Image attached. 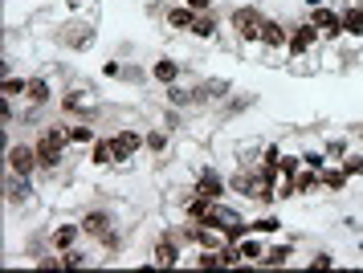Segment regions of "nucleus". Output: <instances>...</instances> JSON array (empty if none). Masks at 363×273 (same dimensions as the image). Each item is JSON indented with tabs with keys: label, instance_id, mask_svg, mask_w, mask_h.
<instances>
[{
	"label": "nucleus",
	"instance_id": "nucleus-1",
	"mask_svg": "<svg viewBox=\"0 0 363 273\" xmlns=\"http://www.w3.org/2000/svg\"><path fill=\"white\" fill-rule=\"evenodd\" d=\"M33 143H37V160H41V172H50V176H57V167L66 163V147H69L66 123H53V127H41V135H37Z\"/></svg>",
	"mask_w": 363,
	"mask_h": 273
},
{
	"label": "nucleus",
	"instance_id": "nucleus-2",
	"mask_svg": "<svg viewBox=\"0 0 363 273\" xmlns=\"http://www.w3.org/2000/svg\"><path fill=\"white\" fill-rule=\"evenodd\" d=\"M262 21H265V13L257 4H237L229 13V21H225V29H229L241 45H262Z\"/></svg>",
	"mask_w": 363,
	"mask_h": 273
},
{
	"label": "nucleus",
	"instance_id": "nucleus-3",
	"mask_svg": "<svg viewBox=\"0 0 363 273\" xmlns=\"http://www.w3.org/2000/svg\"><path fill=\"white\" fill-rule=\"evenodd\" d=\"M286 45H290V25L278 21V16H265L262 21V57H265V65H278V57L286 53Z\"/></svg>",
	"mask_w": 363,
	"mask_h": 273
},
{
	"label": "nucleus",
	"instance_id": "nucleus-4",
	"mask_svg": "<svg viewBox=\"0 0 363 273\" xmlns=\"http://www.w3.org/2000/svg\"><path fill=\"white\" fill-rule=\"evenodd\" d=\"M323 45V33L314 29L311 21H298V25H290V45H286V57L290 62H302L306 53H314V49Z\"/></svg>",
	"mask_w": 363,
	"mask_h": 273
},
{
	"label": "nucleus",
	"instance_id": "nucleus-5",
	"mask_svg": "<svg viewBox=\"0 0 363 273\" xmlns=\"http://www.w3.org/2000/svg\"><path fill=\"white\" fill-rule=\"evenodd\" d=\"M4 163L13 176H37L41 172V160H37V143H13L4 151Z\"/></svg>",
	"mask_w": 363,
	"mask_h": 273
},
{
	"label": "nucleus",
	"instance_id": "nucleus-6",
	"mask_svg": "<svg viewBox=\"0 0 363 273\" xmlns=\"http://www.w3.org/2000/svg\"><path fill=\"white\" fill-rule=\"evenodd\" d=\"M306 21H311L314 29L323 33V41H339V37H343V13H335L330 4H318V9H311V13H306Z\"/></svg>",
	"mask_w": 363,
	"mask_h": 273
},
{
	"label": "nucleus",
	"instance_id": "nucleus-7",
	"mask_svg": "<svg viewBox=\"0 0 363 273\" xmlns=\"http://www.w3.org/2000/svg\"><path fill=\"white\" fill-rule=\"evenodd\" d=\"M111 143H115V155H118V167H127V163L147 147V135H139L135 127H123V130H115L111 135Z\"/></svg>",
	"mask_w": 363,
	"mask_h": 273
},
{
	"label": "nucleus",
	"instance_id": "nucleus-8",
	"mask_svg": "<svg viewBox=\"0 0 363 273\" xmlns=\"http://www.w3.org/2000/svg\"><path fill=\"white\" fill-rule=\"evenodd\" d=\"M192 192L208 196V200H225L229 196V176H220L216 167H200L196 179H192Z\"/></svg>",
	"mask_w": 363,
	"mask_h": 273
},
{
	"label": "nucleus",
	"instance_id": "nucleus-9",
	"mask_svg": "<svg viewBox=\"0 0 363 273\" xmlns=\"http://www.w3.org/2000/svg\"><path fill=\"white\" fill-rule=\"evenodd\" d=\"M180 261H184V245L176 241V233H164L160 241L151 245V265L172 269V265H180Z\"/></svg>",
	"mask_w": 363,
	"mask_h": 273
},
{
	"label": "nucleus",
	"instance_id": "nucleus-10",
	"mask_svg": "<svg viewBox=\"0 0 363 273\" xmlns=\"http://www.w3.org/2000/svg\"><path fill=\"white\" fill-rule=\"evenodd\" d=\"M82 237H86V233H82V225H78V221H57V225L50 228V237H45V241H50L53 253H66V249H74Z\"/></svg>",
	"mask_w": 363,
	"mask_h": 273
},
{
	"label": "nucleus",
	"instance_id": "nucleus-11",
	"mask_svg": "<svg viewBox=\"0 0 363 273\" xmlns=\"http://www.w3.org/2000/svg\"><path fill=\"white\" fill-rule=\"evenodd\" d=\"M78 225H82V233L90 237V241H102L111 228H115V216L106 208H86L82 216H78Z\"/></svg>",
	"mask_w": 363,
	"mask_h": 273
},
{
	"label": "nucleus",
	"instance_id": "nucleus-12",
	"mask_svg": "<svg viewBox=\"0 0 363 273\" xmlns=\"http://www.w3.org/2000/svg\"><path fill=\"white\" fill-rule=\"evenodd\" d=\"M147 78L160 82V86H176V82L184 78V65L176 62V57H155V62L147 65Z\"/></svg>",
	"mask_w": 363,
	"mask_h": 273
},
{
	"label": "nucleus",
	"instance_id": "nucleus-13",
	"mask_svg": "<svg viewBox=\"0 0 363 273\" xmlns=\"http://www.w3.org/2000/svg\"><path fill=\"white\" fill-rule=\"evenodd\" d=\"M94 106H99V98L90 94V90H66V94H62V111L66 114H82V118H90Z\"/></svg>",
	"mask_w": 363,
	"mask_h": 273
},
{
	"label": "nucleus",
	"instance_id": "nucleus-14",
	"mask_svg": "<svg viewBox=\"0 0 363 273\" xmlns=\"http://www.w3.org/2000/svg\"><path fill=\"white\" fill-rule=\"evenodd\" d=\"M196 16H200L196 9H188V4L180 0V4H172V9L164 13V25H167L172 33H188L192 25H196Z\"/></svg>",
	"mask_w": 363,
	"mask_h": 273
},
{
	"label": "nucleus",
	"instance_id": "nucleus-15",
	"mask_svg": "<svg viewBox=\"0 0 363 273\" xmlns=\"http://www.w3.org/2000/svg\"><path fill=\"white\" fill-rule=\"evenodd\" d=\"M50 98H53V82L45 74H33L29 86H25V102L29 106H50Z\"/></svg>",
	"mask_w": 363,
	"mask_h": 273
},
{
	"label": "nucleus",
	"instance_id": "nucleus-16",
	"mask_svg": "<svg viewBox=\"0 0 363 273\" xmlns=\"http://www.w3.org/2000/svg\"><path fill=\"white\" fill-rule=\"evenodd\" d=\"M188 33H192L196 41H213V37H220V16H216V9L213 13H200L196 25H192Z\"/></svg>",
	"mask_w": 363,
	"mask_h": 273
},
{
	"label": "nucleus",
	"instance_id": "nucleus-17",
	"mask_svg": "<svg viewBox=\"0 0 363 273\" xmlns=\"http://www.w3.org/2000/svg\"><path fill=\"white\" fill-rule=\"evenodd\" d=\"M90 163H94V167H115V163H118L115 143H111V135H106V139H94V143H90Z\"/></svg>",
	"mask_w": 363,
	"mask_h": 273
},
{
	"label": "nucleus",
	"instance_id": "nucleus-18",
	"mask_svg": "<svg viewBox=\"0 0 363 273\" xmlns=\"http://www.w3.org/2000/svg\"><path fill=\"white\" fill-rule=\"evenodd\" d=\"M347 188H351V176L343 172V163H339V167H330L327 163V167H323V192L339 196V192H347Z\"/></svg>",
	"mask_w": 363,
	"mask_h": 273
},
{
	"label": "nucleus",
	"instance_id": "nucleus-19",
	"mask_svg": "<svg viewBox=\"0 0 363 273\" xmlns=\"http://www.w3.org/2000/svg\"><path fill=\"white\" fill-rule=\"evenodd\" d=\"M66 135H69V143H74V147H86V151H90V143L99 139V135H94V127H90V118L66 123Z\"/></svg>",
	"mask_w": 363,
	"mask_h": 273
},
{
	"label": "nucleus",
	"instance_id": "nucleus-20",
	"mask_svg": "<svg viewBox=\"0 0 363 273\" xmlns=\"http://www.w3.org/2000/svg\"><path fill=\"white\" fill-rule=\"evenodd\" d=\"M343 37H351V41H363V4H351V9H343Z\"/></svg>",
	"mask_w": 363,
	"mask_h": 273
},
{
	"label": "nucleus",
	"instance_id": "nucleus-21",
	"mask_svg": "<svg viewBox=\"0 0 363 273\" xmlns=\"http://www.w3.org/2000/svg\"><path fill=\"white\" fill-rule=\"evenodd\" d=\"M294 184H298V196H318V192H323V172L302 167V172L294 176Z\"/></svg>",
	"mask_w": 363,
	"mask_h": 273
},
{
	"label": "nucleus",
	"instance_id": "nucleus-22",
	"mask_svg": "<svg viewBox=\"0 0 363 273\" xmlns=\"http://www.w3.org/2000/svg\"><path fill=\"white\" fill-rule=\"evenodd\" d=\"M237 249H241V261H245V265H262V257H265V245L257 241V233H249L245 241H237Z\"/></svg>",
	"mask_w": 363,
	"mask_h": 273
},
{
	"label": "nucleus",
	"instance_id": "nucleus-23",
	"mask_svg": "<svg viewBox=\"0 0 363 273\" xmlns=\"http://www.w3.org/2000/svg\"><path fill=\"white\" fill-rule=\"evenodd\" d=\"M290 257H294V245H290V241H286V245H269V249H265V257H262V265L278 269V265H290Z\"/></svg>",
	"mask_w": 363,
	"mask_h": 273
},
{
	"label": "nucleus",
	"instance_id": "nucleus-24",
	"mask_svg": "<svg viewBox=\"0 0 363 273\" xmlns=\"http://www.w3.org/2000/svg\"><path fill=\"white\" fill-rule=\"evenodd\" d=\"M192 265L196 269H220V249H196L192 253Z\"/></svg>",
	"mask_w": 363,
	"mask_h": 273
},
{
	"label": "nucleus",
	"instance_id": "nucleus-25",
	"mask_svg": "<svg viewBox=\"0 0 363 273\" xmlns=\"http://www.w3.org/2000/svg\"><path fill=\"white\" fill-rule=\"evenodd\" d=\"M25 86H29V78L4 74V82H0V94H9V98H25Z\"/></svg>",
	"mask_w": 363,
	"mask_h": 273
},
{
	"label": "nucleus",
	"instance_id": "nucleus-26",
	"mask_svg": "<svg viewBox=\"0 0 363 273\" xmlns=\"http://www.w3.org/2000/svg\"><path fill=\"white\" fill-rule=\"evenodd\" d=\"M62 261H66V269H86V265H94V257H90V253H82L78 245H74V249H66V253H62Z\"/></svg>",
	"mask_w": 363,
	"mask_h": 273
},
{
	"label": "nucleus",
	"instance_id": "nucleus-27",
	"mask_svg": "<svg viewBox=\"0 0 363 273\" xmlns=\"http://www.w3.org/2000/svg\"><path fill=\"white\" fill-rule=\"evenodd\" d=\"M339 163H343V172H347L351 179H363V151H347Z\"/></svg>",
	"mask_w": 363,
	"mask_h": 273
},
{
	"label": "nucleus",
	"instance_id": "nucleus-28",
	"mask_svg": "<svg viewBox=\"0 0 363 273\" xmlns=\"http://www.w3.org/2000/svg\"><path fill=\"white\" fill-rule=\"evenodd\" d=\"M249 225H253V233H257V237H274V233L281 228V221H278V216H269V212H265V216H257V221H249Z\"/></svg>",
	"mask_w": 363,
	"mask_h": 273
},
{
	"label": "nucleus",
	"instance_id": "nucleus-29",
	"mask_svg": "<svg viewBox=\"0 0 363 273\" xmlns=\"http://www.w3.org/2000/svg\"><path fill=\"white\" fill-rule=\"evenodd\" d=\"M167 135H172V130H147V151H151V155H164V151H167V143H172V139H167Z\"/></svg>",
	"mask_w": 363,
	"mask_h": 273
},
{
	"label": "nucleus",
	"instance_id": "nucleus-30",
	"mask_svg": "<svg viewBox=\"0 0 363 273\" xmlns=\"http://www.w3.org/2000/svg\"><path fill=\"white\" fill-rule=\"evenodd\" d=\"M302 163H306V167H314V172H323V167H327V151H323V147H306V151H302Z\"/></svg>",
	"mask_w": 363,
	"mask_h": 273
},
{
	"label": "nucleus",
	"instance_id": "nucleus-31",
	"mask_svg": "<svg viewBox=\"0 0 363 273\" xmlns=\"http://www.w3.org/2000/svg\"><path fill=\"white\" fill-rule=\"evenodd\" d=\"M13 123H17V106H13L9 94H0V130H9Z\"/></svg>",
	"mask_w": 363,
	"mask_h": 273
},
{
	"label": "nucleus",
	"instance_id": "nucleus-32",
	"mask_svg": "<svg viewBox=\"0 0 363 273\" xmlns=\"http://www.w3.org/2000/svg\"><path fill=\"white\" fill-rule=\"evenodd\" d=\"M233 265H245V261H241V249H237V245H225V249H220V269H233Z\"/></svg>",
	"mask_w": 363,
	"mask_h": 273
},
{
	"label": "nucleus",
	"instance_id": "nucleus-33",
	"mask_svg": "<svg viewBox=\"0 0 363 273\" xmlns=\"http://www.w3.org/2000/svg\"><path fill=\"white\" fill-rule=\"evenodd\" d=\"M323 151H327V160H343L351 147H347V139H327V143H323Z\"/></svg>",
	"mask_w": 363,
	"mask_h": 273
},
{
	"label": "nucleus",
	"instance_id": "nucleus-34",
	"mask_svg": "<svg viewBox=\"0 0 363 273\" xmlns=\"http://www.w3.org/2000/svg\"><path fill=\"white\" fill-rule=\"evenodd\" d=\"M306 265H311V269H330V265H335V253H314Z\"/></svg>",
	"mask_w": 363,
	"mask_h": 273
},
{
	"label": "nucleus",
	"instance_id": "nucleus-35",
	"mask_svg": "<svg viewBox=\"0 0 363 273\" xmlns=\"http://www.w3.org/2000/svg\"><path fill=\"white\" fill-rule=\"evenodd\" d=\"M188 9H196V13H213L216 9V0H184Z\"/></svg>",
	"mask_w": 363,
	"mask_h": 273
},
{
	"label": "nucleus",
	"instance_id": "nucleus-36",
	"mask_svg": "<svg viewBox=\"0 0 363 273\" xmlns=\"http://www.w3.org/2000/svg\"><path fill=\"white\" fill-rule=\"evenodd\" d=\"M102 78H123V65H118V62H106V65H102Z\"/></svg>",
	"mask_w": 363,
	"mask_h": 273
}]
</instances>
